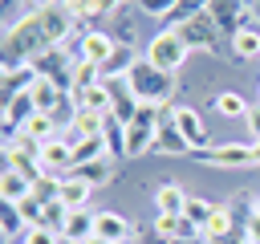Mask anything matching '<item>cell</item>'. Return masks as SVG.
Returning <instances> with one entry per match:
<instances>
[{
	"instance_id": "5",
	"label": "cell",
	"mask_w": 260,
	"mask_h": 244,
	"mask_svg": "<svg viewBox=\"0 0 260 244\" xmlns=\"http://www.w3.org/2000/svg\"><path fill=\"white\" fill-rule=\"evenodd\" d=\"M158 114L162 106H138V114L122 126V138H126V159L134 155H146L154 150V134H158Z\"/></svg>"
},
{
	"instance_id": "17",
	"label": "cell",
	"mask_w": 260,
	"mask_h": 244,
	"mask_svg": "<svg viewBox=\"0 0 260 244\" xmlns=\"http://www.w3.org/2000/svg\"><path fill=\"white\" fill-rule=\"evenodd\" d=\"M93 228H98V211H89V207H73L69 211V220H65V240H73V244H81V240H89L93 236Z\"/></svg>"
},
{
	"instance_id": "44",
	"label": "cell",
	"mask_w": 260,
	"mask_h": 244,
	"mask_svg": "<svg viewBox=\"0 0 260 244\" xmlns=\"http://www.w3.org/2000/svg\"><path fill=\"white\" fill-rule=\"evenodd\" d=\"M32 4H37V8H41V4H53V0H32Z\"/></svg>"
},
{
	"instance_id": "9",
	"label": "cell",
	"mask_w": 260,
	"mask_h": 244,
	"mask_svg": "<svg viewBox=\"0 0 260 244\" xmlns=\"http://www.w3.org/2000/svg\"><path fill=\"white\" fill-rule=\"evenodd\" d=\"M41 171L53 175V179H69L73 175V146L65 142V134L41 142Z\"/></svg>"
},
{
	"instance_id": "25",
	"label": "cell",
	"mask_w": 260,
	"mask_h": 244,
	"mask_svg": "<svg viewBox=\"0 0 260 244\" xmlns=\"http://www.w3.org/2000/svg\"><path fill=\"white\" fill-rule=\"evenodd\" d=\"M89 183L81 179V175H69V179H61V203L65 207H85L89 203Z\"/></svg>"
},
{
	"instance_id": "29",
	"label": "cell",
	"mask_w": 260,
	"mask_h": 244,
	"mask_svg": "<svg viewBox=\"0 0 260 244\" xmlns=\"http://www.w3.org/2000/svg\"><path fill=\"white\" fill-rule=\"evenodd\" d=\"M183 216L203 232V228H207V220L215 216V203H211V199H203V195H191V199H187V207H183Z\"/></svg>"
},
{
	"instance_id": "34",
	"label": "cell",
	"mask_w": 260,
	"mask_h": 244,
	"mask_svg": "<svg viewBox=\"0 0 260 244\" xmlns=\"http://www.w3.org/2000/svg\"><path fill=\"white\" fill-rule=\"evenodd\" d=\"M134 8H142V12L154 16V20H162V16H175L179 0H134Z\"/></svg>"
},
{
	"instance_id": "28",
	"label": "cell",
	"mask_w": 260,
	"mask_h": 244,
	"mask_svg": "<svg viewBox=\"0 0 260 244\" xmlns=\"http://www.w3.org/2000/svg\"><path fill=\"white\" fill-rule=\"evenodd\" d=\"M73 106H77V110L110 114V94H106V85H93V89H85V94H73Z\"/></svg>"
},
{
	"instance_id": "1",
	"label": "cell",
	"mask_w": 260,
	"mask_h": 244,
	"mask_svg": "<svg viewBox=\"0 0 260 244\" xmlns=\"http://www.w3.org/2000/svg\"><path fill=\"white\" fill-rule=\"evenodd\" d=\"M49 49H53V41H49L45 20H41L37 8H28L24 16H16L4 28V65H32Z\"/></svg>"
},
{
	"instance_id": "47",
	"label": "cell",
	"mask_w": 260,
	"mask_h": 244,
	"mask_svg": "<svg viewBox=\"0 0 260 244\" xmlns=\"http://www.w3.org/2000/svg\"><path fill=\"white\" fill-rule=\"evenodd\" d=\"M118 244H130V240H118Z\"/></svg>"
},
{
	"instance_id": "8",
	"label": "cell",
	"mask_w": 260,
	"mask_h": 244,
	"mask_svg": "<svg viewBox=\"0 0 260 244\" xmlns=\"http://www.w3.org/2000/svg\"><path fill=\"white\" fill-rule=\"evenodd\" d=\"M32 65H37V73H41V77H49V81H57L61 89H69V94H73V65H77V61H69L65 45H53V49H49V53H41Z\"/></svg>"
},
{
	"instance_id": "32",
	"label": "cell",
	"mask_w": 260,
	"mask_h": 244,
	"mask_svg": "<svg viewBox=\"0 0 260 244\" xmlns=\"http://www.w3.org/2000/svg\"><path fill=\"white\" fill-rule=\"evenodd\" d=\"M0 232H4V236L28 232V224H24V216L16 211V203H4V207H0Z\"/></svg>"
},
{
	"instance_id": "16",
	"label": "cell",
	"mask_w": 260,
	"mask_h": 244,
	"mask_svg": "<svg viewBox=\"0 0 260 244\" xmlns=\"http://www.w3.org/2000/svg\"><path fill=\"white\" fill-rule=\"evenodd\" d=\"M187 199H191V195H187L179 183H158V187H154V207H158V216H183Z\"/></svg>"
},
{
	"instance_id": "36",
	"label": "cell",
	"mask_w": 260,
	"mask_h": 244,
	"mask_svg": "<svg viewBox=\"0 0 260 244\" xmlns=\"http://www.w3.org/2000/svg\"><path fill=\"white\" fill-rule=\"evenodd\" d=\"M203 244H248V228H228L219 236H207Z\"/></svg>"
},
{
	"instance_id": "22",
	"label": "cell",
	"mask_w": 260,
	"mask_h": 244,
	"mask_svg": "<svg viewBox=\"0 0 260 244\" xmlns=\"http://www.w3.org/2000/svg\"><path fill=\"white\" fill-rule=\"evenodd\" d=\"M232 57H240V61H260V28H256V24H248V28H240V33L232 37Z\"/></svg>"
},
{
	"instance_id": "26",
	"label": "cell",
	"mask_w": 260,
	"mask_h": 244,
	"mask_svg": "<svg viewBox=\"0 0 260 244\" xmlns=\"http://www.w3.org/2000/svg\"><path fill=\"white\" fill-rule=\"evenodd\" d=\"M93 85H102V69H98L93 61H81V57H77V65H73V94H85V89H93Z\"/></svg>"
},
{
	"instance_id": "39",
	"label": "cell",
	"mask_w": 260,
	"mask_h": 244,
	"mask_svg": "<svg viewBox=\"0 0 260 244\" xmlns=\"http://www.w3.org/2000/svg\"><path fill=\"white\" fill-rule=\"evenodd\" d=\"M244 228H248V244H260V216H252Z\"/></svg>"
},
{
	"instance_id": "27",
	"label": "cell",
	"mask_w": 260,
	"mask_h": 244,
	"mask_svg": "<svg viewBox=\"0 0 260 244\" xmlns=\"http://www.w3.org/2000/svg\"><path fill=\"white\" fill-rule=\"evenodd\" d=\"M24 134H28V138H37V142H49V138H57V118L37 110V114L24 122Z\"/></svg>"
},
{
	"instance_id": "35",
	"label": "cell",
	"mask_w": 260,
	"mask_h": 244,
	"mask_svg": "<svg viewBox=\"0 0 260 244\" xmlns=\"http://www.w3.org/2000/svg\"><path fill=\"white\" fill-rule=\"evenodd\" d=\"M20 240H24V244H61L65 236H61V232H53V228H28Z\"/></svg>"
},
{
	"instance_id": "12",
	"label": "cell",
	"mask_w": 260,
	"mask_h": 244,
	"mask_svg": "<svg viewBox=\"0 0 260 244\" xmlns=\"http://www.w3.org/2000/svg\"><path fill=\"white\" fill-rule=\"evenodd\" d=\"M154 236L167 244H203V232L187 216H154Z\"/></svg>"
},
{
	"instance_id": "40",
	"label": "cell",
	"mask_w": 260,
	"mask_h": 244,
	"mask_svg": "<svg viewBox=\"0 0 260 244\" xmlns=\"http://www.w3.org/2000/svg\"><path fill=\"white\" fill-rule=\"evenodd\" d=\"M81 244H110V240H102V236H89V240H81Z\"/></svg>"
},
{
	"instance_id": "38",
	"label": "cell",
	"mask_w": 260,
	"mask_h": 244,
	"mask_svg": "<svg viewBox=\"0 0 260 244\" xmlns=\"http://www.w3.org/2000/svg\"><path fill=\"white\" fill-rule=\"evenodd\" d=\"M244 126H248V134H252V142H256V138H260V102H256V106H248Z\"/></svg>"
},
{
	"instance_id": "49",
	"label": "cell",
	"mask_w": 260,
	"mask_h": 244,
	"mask_svg": "<svg viewBox=\"0 0 260 244\" xmlns=\"http://www.w3.org/2000/svg\"><path fill=\"white\" fill-rule=\"evenodd\" d=\"M20 244H24V240H20Z\"/></svg>"
},
{
	"instance_id": "42",
	"label": "cell",
	"mask_w": 260,
	"mask_h": 244,
	"mask_svg": "<svg viewBox=\"0 0 260 244\" xmlns=\"http://www.w3.org/2000/svg\"><path fill=\"white\" fill-rule=\"evenodd\" d=\"M252 216H260V195H256V203H252Z\"/></svg>"
},
{
	"instance_id": "30",
	"label": "cell",
	"mask_w": 260,
	"mask_h": 244,
	"mask_svg": "<svg viewBox=\"0 0 260 244\" xmlns=\"http://www.w3.org/2000/svg\"><path fill=\"white\" fill-rule=\"evenodd\" d=\"M102 155H110V150H106V138H77V146H73V167L93 163V159H102Z\"/></svg>"
},
{
	"instance_id": "23",
	"label": "cell",
	"mask_w": 260,
	"mask_h": 244,
	"mask_svg": "<svg viewBox=\"0 0 260 244\" xmlns=\"http://www.w3.org/2000/svg\"><path fill=\"white\" fill-rule=\"evenodd\" d=\"M73 175H81L89 187H102V183H110V179H114V159H110V155H102V159H93V163L73 167Z\"/></svg>"
},
{
	"instance_id": "7",
	"label": "cell",
	"mask_w": 260,
	"mask_h": 244,
	"mask_svg": "<svg viewBox=\"0 0 260 244\" xmlns=\"http://www.w3.org/2000/svg\"><path fill=\"white\" fill-rule=\"evenodd\" d=\"M211 20L219 24L223 41H232L240 28H248V16H252V0H211L207 4Z\"/></svg>"
},
{
	"instance_id": "2",
	"label": "cell",
	"mask_w": 260,
	"mask_h": 244,
	"mask_svg": "<svg viewBox=\"0 0 260 244\" xmlns=\"http://www.w3.org/2000/svg\"><path fill=\"white\" fill-rule=\"evenodd\" d=\"M126 81H130V89H134V98L142 102V106H171V98H175V73H167V69H158V65H150L146 57H138L134 61V69L126 73Z\"/></svg>"
},
{
	"instance_id": "4",
	"label": "cell",
	"mask_w": 260,
	"mask_h": 244,
	"mask_svg": "<svg viewBox=\"0 0 260 244\" xmlns=\"http://www.w3.org/2000/svg\"><path fill=\"white\" fill-rule=\"evenodd\" d=\"M171 28L187 41V49L223 53V33H219V24L211 20V12H195V16H187V20H175Z\"/></svg>"
},
{
	"instance_id": "24",
	"label": "cell",
	"mask_w": 260,
	"mask_h": 244,
	"mask_svg": "<svg viewBox=\"0 0 260 244\" xmlns=\"http://www.w3.org/2000/svg\"><path fill=\"white\" fill-rule=\"evenodd\" d=\"M211 110H215L219 118H244V114H248V102H244V94H236V89H219V94L211 98Z\"/></svg>"
},
{
	"instance_id": "43",
	"label": "cell",
	"mask_w": 260,
	"mask_h": 244,
	"mask_svg": "<svg viewBox=\"0 0 260 244\" xmlns=\"http://www.w3.org/2000/svg\"><path fill=\"white\" fill-rule=\"evenodd\" d=\"M0 4H4V8H12V4H16V0H0Z\"/></svg>"
},
{
	"instance_id": "21",
	"label": "cell",
	"mask_w": 260,
	"mask_h": 244,
	"mask_svg": "<svg viewBox=\"0 0 260 244\" xmlns=\"http://www.w3.org/2000/svg\"><path fill=\"white\" fill-rule=\"evenodd\" d=\"M134 61H138V57H134V45H130V41H118V49L110 53V61L102 65V77H126V73L134 69Z\"/></svg>"
},
{
	"instance_id": "6",
	"label": "cell",
	"mask_w": 260,
	"mask_h": 244,
	"mask_svg": "<svg viewBox=\"0 0 260 244\" xmlns=\"http://www.w3.org/2000/svg\"><path fill=\"white\" fill-rule=\"evenodd\" d=\"M195 159L207 167H252L256 163L252 142H211V146L195 150Z\"/></svg>"
},
{
	"instance_id": "10",
	"label": "cell",
	"mask_w": 260,
	"mask_h": 244,
	"mask_svg": "<svg viewBox=\"0 0 260 244\" xmlns=\"http://www.w3.org/2000/svg\"><path fill=\"white\" fill-rule=\"evenodd\" d=\"M114 49H118V37L106 33V28H85V33L77 37V57H81V61H93L98 69L110 61Z\"/></svg>"
},
{
	"instance_id": "19",
	"label": "cell",
	"mask_w": 260,
	"mask_h": 244,
	"mask_svg": "<svg viewBox=\"0 0 260 244\" xmlns=\"http://www.w3.org/2000/svg\"><path fill=\"white\" fill-rule=\"evenodd\" d=\"M28 195H32V179H24L20 171L4 167V175H0V199H4V203H20V199H28Z\"/></svg>"
},
{
	"instance_id": "3",
	"label": "cell",
	"mask_w": 260,
	"mask_h": 244,
	"mask_svg": "<svg viewBox=\"0 0 260 244\" xmlns=\"http://www.w3.org/2000/svg\"><path fill=\"white\" fill-rule=\"evenodd\" d=\"M150 65H158V69H167V73H179L183 69V61L191 57V49H187V41L167 24V28H158L150 41H146V53H142Z\"/></svg>"
},
{
	"instance_id": "11",
	"label": "cell",
	"mask_w": 260,
	"mask_h": 244,
	"mask_svg": "<svg viewBox=\"0 0 260 244\" xmlns=\"http://www.w3.org/2000/svg\"><path fill=\"white\" fill-rule=\"evenodd\" d=\"M171 118H175L179 134L191 142V150H203V146H211V138H207V122H203V114H199L195 106H171Z\"/></svg>"
},
{
	"instance_id": "48",
	"label": "cell",
	"mask_w": 260,
	"mask_h": 244,
	"mask_svg": "<svg viewBox=\"0 0 260 244\" xmlns=\"http://www.w3.org/2000/svg\"><path fill=\"white\" fill-rule=\"evenodd\" d=\"M61 244H73V240H61Z\"/></svg>"
},
{
	"instance_id": "46",
	"label": "cell",
	"mask_w": 260,
	"mask_h": 244,
	"mask_svg": "<svg viewBox=\"0 0 260 244\" xmlns=\"http://www.w3.org/2000/svg\"><path fill=\"white\" fill-rule=\"evenodd\" d=\"M118 4H134V0H118Z\"/></svg>"
},
{
	"instance_id": "18",
	"label": "cell",
	"mask_w": 260,
	"mask_h": 244,
	"mask_svg": "<svg viewBox=\"0 0 260 244\" xmlns=\"http://www.w3.org/2000/svg\"><path fill=\"white\" fill-rule=\"evenodd\" d=\"M61 4L73 12V20H102V16L122 8L118 0H61Z\"/></svg>"
},
{
	"instance_id": "41",
	"label": "cell",
	"mask_w": 260,
	"mask_h": 244,
	"mask_svg": "<svg viewBox=\"0 0 260 244\" xmlns=\"http://www.w3.org/2000/svg\"><path fill=\"white\" fill-rule=\"evenodd\" d=\"M252 155H256V163H260V138H256V142H252Z\"/></svg>"
},
{
	"instance_id": "45",
	"label": "cell",
	"mask_w": 260,
	"mask_h": 244,
	"mask_svg": "<svg viewBox=\"0 0 260 244\" xmlns=\"http://www.w3.org/2000/svg\"><path fill=\"white\" fill-rule=\"evenodd\" d=\"M252 12H260V0H252Z\"/></svg>"
},
{
	"instance_id": "31",
	"label": "cell",
	"mask_w": 260,
	"mask_h": 244,
	"mask_svg": "<svg viewBox=\"0 0 260 244\" xmlns=\"http://www.w3.org/2000/svg\"><path fill=\"white\" fill-rule=\"evenodd\" d=\"M69 211H73V207H65L61 199H53V203H45V220H41V228H53V232H65V220H69Z\"/></svg>"
},
{
	"instance_id": "37",
	"label": "cell",
	"mask_w": 260,
	"mask_h": 244,
	"mask_svg": "<svg viewBox=\"0 0 260 244\" xmlns=\"http://www.w3.org/2000/svg\"><path fill=\"white\" fill-rule=\"evenodd\" d=\"M207 4H211V0H179V8H175L171 20H187V16H195V12H207Z\"/></svg>"
},
{
	"instance_id": "13",
	"label": "cell",
	"mask_w": 260,
	"mask_h": 244,
	"mask_svg": "<svg viewBox=\"0 0 260 244\" xmlns=\"http://www.w3.org/2000/svg\"><path fill=\"white\" fill-rule=\"evenodd\" d=\"M154 150H158V155H195V150H191V142L179 134V126H175V118H171V106H162V114H158Z\"/></svg>"
},
{
	"instance_id": "14",
	"label": "cell",
	"mask_w": 260,
	"mask_h": 244,
	"mask_svg": "<svg viewBox=\"0 0 260 244\" xmlns=\"http://www.w3.org/2000/svg\"><path fill=\"white\" fill-rule=\"evenodd\" d=\"M32 114H37L32 89H28V94H12V98H4V130H8V134L24 130V122H28Z\"/></svg>"
},
{
	"instance_id": "20",
	"label": "cell",
	"mask_w": 260,
	"mask_h": 244,
	"mask_svg": "<svg viewBox=\"0 0 260 244\" xmlns=\"http://www.w3.org/2000/svg\"><path fill=\"white\" fill-rule=\"evenodd\" d=\"M93 236H102V240H110V244L130 240V220L118 216V211H98V228H93Z\"/></svg>"
},
{
	"instance_id": "33",
	"label": "cell",
	"mask_w": 260,
	"mask_h": 244,
	"mask_svg": "<svg viewBox=\"0 0 260 244\" xmlns=\"http://www.w3.org/2000/svg\"><path fill=\"white\" fill-rule=\"evenodd\" d=\"M16 211L24 216V224H28V228H41V220H45V203H41L37 195L20 199V203H16Z\"/></svg>"
},
{
	"instance_id": "15",
	"label": "cell",
	"mask_w": 260,
	"mask_h": 244,
	"mask_svg": "<svg viewBox=\"0 0 260 244\" xmlns=\"http://www.w3.org/2000/svg\"><path fill=\"white\" fill-rule=\"evenodd\" d=\"M37 65H4V81H0V102L12 94H28L37 85Z\"/></svg>"
}]
</instances>
